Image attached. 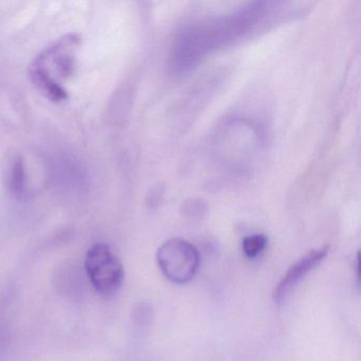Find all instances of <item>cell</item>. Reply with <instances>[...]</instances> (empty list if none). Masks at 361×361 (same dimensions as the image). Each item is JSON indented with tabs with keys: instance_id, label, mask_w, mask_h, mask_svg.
<instances>
[{
	"instance_id": "cell-3",
	"label": "cell",
	"mask_w": 361,
	"mask_h": 361,
	"mask_svg": "<svg viewBox=\"0 0 361 361\" xmlns=\"http://www.w3.org/2000/svg\"><path fill=\"white\" fill-rule=\"evenodd\" d=\"M157 263L164 276L175 284H185L197 274L200 255L188 240L172 238L157 251Z\"/></svg>"
},
{
	"instance_id": "cell-1",
	"label": "cell",
	"mask_w": 361,
	"mask_h": 361,
	"mask_svg": "<svg viewBox=\"0 0 361 361\" xmlns=\"http://www.w3.org/2000/svg\"><path fill=\"white\" fill-rule=\"evenodd\" d=\"M79 45L78 35H66L42 52L31 65V79L54 102H62L68 98L63 82L75 73Z\"/></svg>"
},
{
	"instance_id": "cell-2",
	"label": "cell",
	"mask_w": 361,
	"mask_h": 361,
	"mask_svg": "<svg viewBox=\"0 0 361 361\" xmlns=\"http://www.w3.org/2000/svg\"><path fill=\"white\" fill-rule=\"evenodd\" d=\"M85 270L92 287L104 297L117 293L126 278L123 264L103 243L92 245L86 253Z\"/></svg>"
},
{
	"instance_id": "cell-5",
	"label": "cell",
	"mask_w": 361,
	"mask_h": 361,
	"mask_svg": "<svg viewBox=\"0 0 361 361\" xmlns=\"http://www.w3.org/2000/svg\"><path fill=\"white\" fill-rule=\"evenodd\" d=\"M267 245V236L264 235V234H252V235L246 236L243 240V252H244L245 257H248V259H255L263 253Z\"/></svg>"
},
{
	"instance_id": "cell-4",
	"label": "cell",
	"mask_w": 361,
	"mask_h": 361,
	"mask_svg": "<svg viewBox=\"0 0 361 361\" xmlns=\"http://www.w3.org/2000/svg\"><path fill=\"white\" fill-rule=\"evenodd\" d=\"M329 246H323L310 251L295 262L279 282L274 291V300L276 303H282L288 298L291 291L306 278L310 272L316 269L329 255Z\"/></svg>"
}]
</instances>
